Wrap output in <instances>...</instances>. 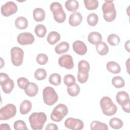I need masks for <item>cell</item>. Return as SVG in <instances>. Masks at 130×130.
<instances>
[{"instance_id":"8","label":"cell","mask_w":130,"mask_h":130,"mask_svg":"<svg viewBox=\"0 0 130 130\" xmlns=\"http://www.w3.org/2000/svg\"><path fill=\"white\" fill-rule=\"evenodd\" d=\"M0 84L3 91L6 94L10 93L14 87V83L9 76L4 73H0Z\"/></svg>"},{"instance_id":"19","label":"cell","mask_w":130,"mask_h":130,"mask_svg":"<svg viewBox=\"0 0 130 130\" xmlns=\"http://www.w3.org/2000/svg\"><path fill=\"white\" fill-rule=\"evenodd\" d=\"M117 102L121 106L130 101L128 94L124 91H119L116 95Z\"/></svg>"},{"instance_id":"21","label":"cell","mask_w":130,"mask_h":130,"mask_svg":"<svg viewBox=\"0 0 130 130\" xmlns=\"http://www.w3.org/2000/svg\"><path fill=\"white\" fill-rule=\"evenodd\" d=\"M32 104L29 100H24L20 105V112L22 115H25L29 113L31 109Z\"/></svg>"},{"instance_id":"25","label":"cell","mask_w":130,"mask_h":130,"mask_svg":"<svg viewBox=\"0 0 130 130\" xmlns=\"http://www.w3.org/2000/svg\"><path fill=\"white\" fill-rule=\"evenodd\" d=\"M69 44L67 42H61L57 44L55 47V51L58 54L67 52L69 49Z\"/></svg>"},{"instance_id":"33","label":"cell","mask_w":130,"mask_h":130,"mask_svg":"<svg viewBox=\"0 0 130 130\" xmlns=\"http://www.w3.org/2000/svg\"><path fill=\"white\" fill-rule=\"evenodd\" d=\"M112 85L117 88H122L125 85L124 79L120 76L114 77L112 79Z\"/></svg>"},{"instance_id":"38","label":"cell","mask_w":130,"mask_h":130,"mask_svg":"<svg viewBox=\"0 0 130 130\" xmlns=\"http://www.w3.org/2000/svg\"><path fill=\"white\" fill-rule=\"evenodd\" d=\"M63 82L67 86H71L76 83L75 77L71 74L66 75L63 78Z\"/></svg>"},{"instance_id":"36","label":"cell","mask_w":130,"mask_h":130,"mask_svg":"<svg viewBox=\"0 0 130 130\" xmlns=\"http://www.w3.org/2000/svg\"><path fill=\"white\" fill-rule=\"evenodd\" d=\"M99 21L98 16L94 13L89 14L87 17V23L92 26L96 25Z\"/></svg>"},{"instance_id":"10","label":"cell","mask_w":130,"mask_h":130,"mask_svg":"<svg viewBox=\"0 0 130 130\" xmlns=\"http://www.w3.org/2000/svg\"><path fill=\"white\" fill-rule=\"evenodd\" d=\"M11 61L15 66L18 67L23 62L24 52L23 50L18 47H13L10 51Z\"/></svg>"},{"instance_id":"7","label":"cell","mask_w":130,"mask_h":130,"mask_svg":"<svg viewBox=\"0 0 130 130\" xmlns=\"http://www.w3.org/2000/svg\"><path fill=\"white\" fill-rule=\"evenodd\" d=\"M43 98L44 103L49 106L55 104L58 99L56 92L53 87L50 86H47L44 88Z\"/></svg>"},{"instance_id":"39","label":"cell","mask_w":130,"mask_h":130,"mask_svg":"<svg viewBox=\"0 0 130 130\" xmlns=\"http://www.w3.org/2000/svg\"><path fill=\"white\" fill-rule=\"evenodd\" d=\"M14 128L15 130H27L25 123L21 120H18L14 123Z\"/></svg>"},{"instance_id":"24","label":"cell","mask_w":130,"mask_h":130,"mask_svg":"<svg viewBox=\"0 0 130 130\" xmlns=\"http://www.w3.org/2000/svg\"><path fill=\"white\" fill-rule=\"evenodd\" d=\"M15 25L18 29H24L28 26V21L24 17H18L15 21Z\"/></svg>"},{"instance_id":"30","label":"cell","mask_w":130,"mask_h":130,"mask_svg":"<svg viewBox=\"0 0 130 130\" xmlns=\"http://www.w3.org/2000/svg\"><path fill=\"white\" fill-rule=\"evenodd\" d=\"M49 82L54 86H58L61 82V76L58 73H53L49 76Z\"/></svg>"},{"instance_id":"17","label":"cell","mask_w":130,"mask_h":130,"mask_svg":"<svg viewBox=\"0 0 130 130\" xmlns=\"http://www.w3.org/2000/svg\"><path fill=\"white\" fill-rule=\"evenodd\" d=\"M38 90L39 88L38 85L34 82H29L24 89L26 94L30 97H33L36 95L38 92Z\"/></svg>"},{"instance_id":"14","label":"cell","mask_w":130,"mask_h":130,"mask_svg":"<svg viewBox=\"0 0 130 130\" xmlns=\"http://www.w3.org/2000/svg\"><path fill=\"white\" fill-rule=\"evenodd\" d=\"M58 64L62 68L68 70H71L74 68V64L73 58L69 54H64L61 56L58 59Z\"/></svg>"},{"instance_id":"31","label":"cell","mask_w":130,"mask_h":130,"mask_svg":"<svg viewBox=\"0 0 130 130\" xmlns=\"http://www.w3.org/2000/svg\"><path fill=\"white\" fill-rule=\"evenodd\" d=\"M84 6L89 10H95L99 7V2L96 0H84Z\"/></svg>"},{"instance_id":"29","label":"cell","mask_w":130,"mask_h":130,"mask_svg":"<svg viewBox=\"0 0 130 130\" xmlns=\"http://www.w3.org/2000/svg\"><path fill=\"white\" fill-rule=\"evenodd\" d=\"M109 125L112 128L118 129L121 128L123 126V123L120 119L117 117H114L110 120Z\"/></svg>"},{"instance_id":"43","label":"cell","mask_w":130,"mask_h":130,"mask_svg":"<svg viewBox=\"0 0 130 130\" xmlns=\"http://www.w3.org/2000/svg\"><path fill=\"white\" fill-rule=\"evenodd\" d=\"M129 106H130V101L127 102L126 104L122 106V108L123 110L126 113H129L130 112V109H129Z\"/></svg>"},{"instance_id":"41","label":"cell","mask_w":130,"mask_h":130,"mask_svg":"<svg viewBox=\"0 0 130 130\" xmlns=\"http://www.w3.org/2000/svg\"><path fill=\"white\" fill-rule=\"evenodd\" d=\"M17 82L19 87L23 90H24L25 89L26 87L27 86L28 84L29 83L28 80L25 77L19 78L17 79Z\"/></svg>"},{"instance_id":"4","label":"cell","mask_w":130,"mask_h":130,"mask_svg":"<svg viewBox=\"0 0 130 130\" xmlns=\"http://www.w3.org/2000/svg\"><path fill=\"white\" fill-rule=\"evenodd\" d=\"M78 81L80 83H84L86 82L88 79L89 71L90 70L89 63L85 60H81L78 63Z\"/></svg>"},{"instance_id":"5","label":"cell","mask_w":130,"mask_h":130,"mask_svg":"<svg viewBox=\"0 0 130 130\" xmlns=\"http://www.w3.org/2000/svg\"><path fill=\"white\" fill-rule=\"evenodd\" d=\"M51 11L53 14L54 20L58 23H63L66 19V14L62 5L58 2H53L50 6Z\"/></svg>"},{"instance_id":"9","label":"cell","mask_w":130,"mask_h":130,"mask_svg":"<svg viewBox=\"0 0 130 130\" xmlns=\"http://www.w3.org/2000/svg\"><path fill=\"white\" fill-rule=\"evenodd\" d=\"M17 109L12 104H8L1 108L0 110L1 120H7L13 117L16 114Z\"/></svg>"},{"instance_id":"22","label":"cell","mask_w":130,"mask_h":130,"mask_svg":"<svg viewBox=\"0 0 130 130\" xmlns=\"http://www.w3.org/2000/svg\"><path fill=\"white\" fill-rule=\"evenodd\" d=\"M33 18L38 22L42 21L45 18V12L41 8H37L33 11Z\"/></svg>"},{"instance_id":"42","label":"cell","mask_w":130,"mask_h":130,"mask_svg":"<svg viewBox=\"0 0 130 130\" xmlns=\"http://www.w3.org/2000/svg\"><path fill=\"white\" fill-rule=\"evenodd\" d=\"M58 129V126L54 123H50L48 124L45 127L46 130H57Z\"/></svg>"},{"instance_id":"1","label":"cell","mask_w":130,"mask_h":130,"mask_svg":"<svg viewBox=\"0 0 130 130\" xmlns=\"http://www.w3.org/2000/svg\"><path fill=\"white\" fill-rule=\"evenodd\" d=\"M31 128L34 130H41L47 121V116L44 112H34L28 118Z\"/></svg>"},{"instance_id":"6","label":"cell","mask_w":130,"mask_h":130,"mask_svg":"<svg viewBox=\"0 0 130 130\" xmlns=\"http://www.w3.org/2000/svg\"><path fill=\"white\" fill-rule=\"evenodd\" d=\"M68 113V108L63 104H59L54 107L51 114V119L55 122L61 121Z\"/></svg>"},{"instance_id":"23","label":"cell","mask_w":130,"mask_h":130,"mask_svg":"<svg viewBox=\"0 0 130 130\" xmlns=\"http://www.w3.org/2000/svg\"><path fill=\"white\" fill-rule=\"evenodd\" d=\"M60 39V34L55 31H50L47 37V41L49 44L54 45Z\"/></svg>"},{"instance_id":"13","label":"cell","mask_w":130,"mask_h":130,"mask_svg":"<svg viewBox=\"0 0 130 130\" xmlns=\"http://www.w3.org/2000/svg\"><path fill=\"white\" fill-rule=\"evenodd\" d=\"M17 41L21 45H26L33 43L35 41V38L32 34L25 32L18 35Z\"/></svg>"},{"instance_id":"11","label":"cell","mask_w":130,"mask_h":130,"mask_svg":"<svg viewBox=\"0 0 130 130\" xmlns=\"http://www.w3.org/2000/svg\"><path fill=\"white\" fill-rule=\"evenodd\" d=\"M64 124L67 128L72 130H80L84 127V123L81 120L73 117L67 119Z\"/></svg>"},{"instance_id":"20","label":"cell","mask_w":130,"mask_h":130,"mask_svg":"<svg viewBox=\"0 0 130 130\" xmlns=\"http://www.w3.org/2000/svg\"><path fill=\"white\" fill-rule=\"evenodd\" d=\"M107 70L112 74H118L121 71L120 65L115 61H110L107 62L106 64Z\"/></svg>"},{"instance_id":"40","label":"cell","mask_w":130,"mask_h":130,"mask_svg":"<svg viewBox=\"0 0 130 130\" xmlns=\"http://www.w3.org/2000/svg\"><path fill=\"white\" fill-rule=\"evenodd\" d=\"M48 60L47 55L44 53H40L38 54L36 57L37 62L40 65H44L47 63Z\"/></svg>"},{"instance_id":"35","label":"cell","mask_w":130,"mask_h":130,"mask_svg":"<svg viewBox=\"0 0 130 130\" xmlns=\"http://www.w3.org/2000/svg\"><path fill=\"white\" fill-rule=\"evenodd\" d=\"M67 91L70 96H76L79 94L80 91V88L79 85L75 83L71 86L68 87Z\"/></svg>"},{"instance_id":"18","label":"cell","mask_w":130,"mask_h":130,"mask_svg":"<svg viewBox=\"0 0 130 130\" xmlns=\"http://www.w3.org/2000/svg\"><path fill=\"white\" fill-rule=\"evenodd\" d=\"M88 42L93 45H96L102 41V36L100 33L96 31H93L88 35Z\"/></svg>"},{"instance_id":"3","label":"cell","mask_w":130,"mask_h":130,"mask_svg":"<svg viewBox=\"0 0 130 130\" xmlns=\"http://www.w3.org/2000/svg\"><path fill=\"white\" fill-rule=\"evenodd\" d=\"M103 17L107 22L113 21L116 17V11L112 1H106L102 6Z\"/></svg>"},{"instance_id":"16","label":"cell","mask_w":130,"mask_h":130,"mask_svg":"<svg viewBox=\"0 0 130 130\" xmlns=\"http://www.w3.org/2000/svg\"><path fill=\"white\" fill-rule=\"evenodd\" d=\"M83 17L79 12H74L72 13L69 19V23L72 26H77L80 24L82 21Z\"/></svg>"},{"instance_id":"12","label":"cell","mask_w":130,"mask_h":130,"mask_svg":"<svg viewBox=\"0 0 130 130\" xmlns=\"http://www.w3.org/2000/svg\"><path fill=\"white\" fill-rule=\"evenodd\" d=\"M17 10V5L13 2L9 1L2 6L1 13L3 16L8 17L16 13Z\"/></svg>"},{"instance_id":"44","label":"cell","mask_w":130,"mask_h":130,"mask_svg":"<svg viewBox=\"0 0 130 130\" xmlns=\"http://www.w3.org/2000/svg\"><path fill=\"white\" fill-rule=\"evenodd\" d=\"M0 129L1 130H10L11 128L10 127V125L8 124L7 123H2L0 125Z\"/></svg>"},{"instance_id":"34","label":"cell","mask_w":130,"mask_h":130,"mask_svg":"<svg viewBox=\"0 0 130 130\" xmlns=\"http://www.w3.org/2000/svg\"><path fill=\"white\" fill-rule=\"evenodd\" d=\"M107 41L110 45L115 46L119 44L120 42V39L118 35L114 34H112L108 36Z\"/></svg>"},{"instance_id":"27","label":"cell","mask_w":130,"mask_h":130,"mask_svg":"<svg viewBox=\"0 0 130 130\" xmlns=\"http://www.w3.org/2000/svg\"><path fill=\"white\" fill-rule=\"evenodd\" d=\"M91 130H107L108 129V125L99 121H93L90 124Z\"/></svg>"},{"instance_id":"37","label":"cell","mask_w":130,"mask_h":130,"mask_svg":"<svg viewBox=\"0 0 130 130\" xmlns=\"http://www.w3.org/2000/svg\"><path fill=\"white\" fill-rule=\"evenodd\" d=\"M34 76L38 80H43L47 76L46 71L44 69L39 68L36 70L34 73Z\"/></svg>"},{"instance_id":"28","label":"cell","mask_w":130,"mask_h":130,"mask_svg":"<svg viewBox=\"0 0 130 130\" xmlns=\"http://www.w3.org/2000/svg\"><path fill=\"white\" fill-rule=\"evenodd\" d=\"M96 50L101 55H107L109 52V47L108 45L104 42H101L95 46Z\"/></svg>"},{"instance_id":"45","label":"cell","mask_w":130,"mask_h":130,"mask_svg":"<svg viewBox=\"0 0 130 130\" xmlns=\"http://www.w3.org/2000/svg\"><path fill=\"white\" fill-rule=\"evenodd\" d=\"M124 47L125 49L129 52V40H127L125 43L124 45Z\"/></svg>"},{"instance_id":"2","label":"cell","mask_w":130,"mask_h":130,"mask_svg":"<svg viewBox=\"0 0 130 130\" xmlns=\"http://www.w3.org/2000/svg\"><path fill=\"white\" fill-rule=\"evenodd\" d=\"M100 107L103 113L108 116L115 115L117 110L116 105L113 103L110 98L107 96H104L101 99Z\"/></svg>"},{"instance_id":"32","label":"cell","mask_w":130,"mask_h":130,"mask_svg":"<svg viewBox=\"0 0 130 130\" xmlns=\"http://www.w3.org/2000/svg\"><path fill=\"white\" fill-rule=\"evenodd\" d=\"M35 32L39 38H44L46 34L47 29L43 24H38L35 28Z\"/></svg>"},{"instance_id":"26","label":"cell","mask_w":130,"mask_h":130,"mask_svg":"<svg viewBox=\"0 0 130 130\" xmlns=\"http://www.w3.org/2000/svg\"><path fill=\"white\" fill-rule=\"evenodd\" d=\"M65 7L67 10L70 12H76L79 8V4L76 0H68L65 2Z\"/></svg>"},{"instance_id":"15","label":"cell","mask_w":130,"mask_h":130,"mask_svg":"<svg viewBox=\"0 0 130 130\" xmlns=\"http://www.w3.org/2000/svg\"><path fill=\"white\" fill-rule=\"evenodd\" d=\"M72 47L74 52L80 55H85L87 51V48L85 44L80 40L75 41L73 43Z\"/></svg>"}]
</instances>
